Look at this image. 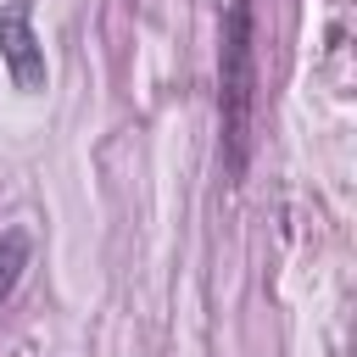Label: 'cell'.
<instances>
[{
	"label": "cell",
	"mask_w": 357,
	"mask_h": 357,
	"mask_svg": "<svg viewBox=\"0 0 357 357\" xmlns=\"http://www.w3.org/2000/svg\"><path fill=\"white\" fill-rule=\"evenodd\" d=\"M218 117H223V178L240 184L251 167V117H257V17H251V0H229V11H223Z\"/></svg>",
	"instance_id": "1"
},
{
	"label": "cell",
	"mask_w": 357,
	"mask_h": 357,
	"mask_svg": "<svg viewBox=\"0 0 357 357\" xmlns=\"http://www.w3.org/2000/svg\"><path fill=\"white\" fill-rule=\"evenodd\" d=\"M0 61L11 73V84L22 95H39L45 89V45L33 33V0H6L0 6Z\"/></svg>",
	"instance_id": "2"
},
{
	"label": "cell",
	"mask_w": 357,
	"mask_h": 357,
	"mask_svg": "<svg viewBox=\"0 0 357 357\" xmlns=\"http://www.w3.org/2000/svg\"><path fill=\"white\" fill-rule=\"evenodd\" d=\"M28 251H33L28 229H6V234H0V301L17 290V279H22V268H28Z\"/></svg>",
	"instance_id": "3"
}]
</instances>
